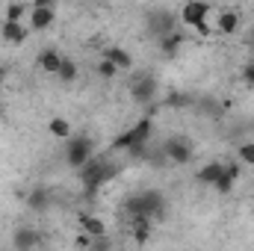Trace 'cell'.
Here are the masks:
<instances>
[{
	"instance_id": "1",
	"label": "cell",
	"mask_w": 254,
	"mask_h": 251,
	"mask_svg": "<svg viewBox=\"0 0 254 251\" xmlns=\"http://www.w3.org/2000/svg\"><path fill=\"white\" fill-rule=\"evenodd\" d=\"M151 133H154V122H151V116H148V119L136 122L133 127H127L125 133H119V136L113 139V151H127L130 157L145 160L148 151H151Z\"/></svg>"
},
{
	"instance_id": "2",
	"label": "cell",
	"mask_w": 254,
	"mask_h": 251,
	"mask_svg": "<svg viewBox=\"0 0 254 251\" xmlns=\"http://www.w3.org/2000/svg\"><path fill=\"white\" fill-rule=\"evenodd\" d=\"M166 210V198L157 192V189H145V192H136L125 201V213L130 222H142V219H154V216H163Z\"/></svg>"
},
{
	"instance_id": "3",
	"label": "cell",
	"mask_w": 254,
	"mask_h": 251,
	"mask_svg": "<svg viewBox=\"0 0 254 251\" xmlns=\"http://www.w3.org/2000/svg\"><path fill=\"white\" fill-rule=\"evenodd\" d=\"M119 172H122L119 163L104 160V157H92L77 175H80V184H83V189H86V195H95V189H101L104 184H110Z\"/></svg>"
},
{
	"instance_id": "4",
	"label": "cell",
	"mask_w": 254,
	"mask_h": 251,
	"mask_svg": "<svg viewBox=\"0 0 254 251\" xmlns=\"http://www.w3.org/2000/svg\"><path fill=\"white\" fill-rule=\"evenodd\" d=\"M210 12H213V6L210 3H201V0H190V3H184V9H181V21L184 24H190L192 30H198L201 36H207L213 27H210Z\"/></svg>"
},
{
	"instance_id": "5",
	"label": "cell",
	"mask_w": 254,
	"mask_h": 251,
	"mask_svg": "<svg viewBox=\"0 0 254 251\" xmlns=\"http://www.w3.org/2000/svg\"><path fill=\"white\" fill-rule=\"evenodd\" d=\"M160 95V83L154 74H133L130 77V98L142 107H148L154 98Z\"/></svg>"
},
{
	"instance_id": "6",
	"label": "cell",
	"mask_w": 254,
	"mask_h": 251,
	"mask_svg": "<svg viewBox=\"0 0 254 251\" xmlns=\"http://www.w3.org/2000/svg\"><path fill=\"white\" fill-rule=\"evenodd\" d=\"M192 154H195V145H192L190 136H169L163 142V157L175 166H187L192 160Z\"/></svg>"
},
{
	"instance_id": "7",
	"label": "cell",
	"mask_w": 254,
	"mask_h": 251,
	"mask_svg": "<svg viewBox=\"0 0 254 251\" xmlns=\"http://www.w3.org/2000/svg\"><path fill=\"white\" fill-rule=\"evenodd\" d=\"M92 157H95V142H92L89 136H74V139L68 142L65 160H68V166H71V169H77V172H80Z\"/></svg>"
},
{
	"instance_id": "8",
	"label": "cell",
	"mask_w": 254,
	"mask_h": 251,
	"mask_svg": "<svg viewBox=\"0 0 254 251\" xmlns=\"http://www.w3.org/2000/svg\"><path fill=\"white\" fill-rule=\"evenodd\" d=\"M51 24H57V9H54V3H51V0H36V3L30 6L27 30L42 33V30H48Z\"/></svg>"
},
{
	"instance_id": "9",
	"label": "cell",
	"mask_w": 254,
	"mask_h": 251,
	"mask_svg": "<svg viewBox=\"0 0 254 251\" xmlns=\"http://www.w3.org/2000/svg\"><path fill=\"white\" fill-rule=\"evenodd\" d=\"M148 30H151L157 39L178 33V12H172V9H151V15H148Z\"/></svg>"
},
{
	"instance_id": "10",
	"label": "cell",
	"mask_w": 254,
	"mask_h": 251,
	"mask_svg": "<svg viewBox=\"0 0 254 251\" xmlns=\"http://www.w3.org/2000/svg\"><path fill=\"white\" fill-rule=\"evenodd\" d=\"M240 27H243V15L237 9H219V15H216V30L219 33L234 36V33H240Z\"/></svg>"
},
{
	"instance_id": "11",
	"label": "cell",
	"mask_w": 254,
	"mask_h": 251,
	"mask_svg": "<svg viewBox=\"0 0 254 251\" xmlns=\"http://www.w3.org/2000/svg\"><path fill=\"white\" fill-rule=\"evenodd\" d=\"M204 119H222L225 116V104L219 101V98H213V95H201V98H195V104H192Z\"/></svg>"
},
{
	"instance_id": "12",
	"label": "cell",
	"mask_w": 254,
	"mask_h": 251,
	"mask_svg": "<svg viewBox=\"0 0 254 251\" xmlns=\"http://www.w3.org/2000/svg\"><path fill=\"white\" fill-rule=\"evenodd\" d=\"M39 231L36 228H18L15 231V237H12V246H15V251H33L36 246H39Z\"/></svg>"
},
{
	"instance_id": "13",
	"label": "cell",
	"mask_w": 254,
	"mask_h": 251,
	"mask_svg": "<svg viewBox=\"0 0 254 251\" xmlns=\"http://www.w3.org/2000/svg\"><path fill=\"white\" fill-rule=\"evenodd\" d=\"M222 172H225V163H222V160H210V163L195 175V181L204 184V187H216V181L222 178Z\"/></svg>"
},
{
	"instance_id": "14",
	"label": "cell",
	"mask_w": 254,
	"mask_h": 251,
	"mask_svg": "<svg viewBox=\"0 0 254 251\" xmlns=\"http://www.w3.org/2000/svg\"><path fill=\"white\" fill-rule=\"evenodd\" d=\"M80 228H83V234L92 237V240H104V237H107V225H104V219H98V216H80Z\"/></svg>"
},
{
	"instance_id": "15",
	"label": "cell",
	"mask_w": 254,
	"mask_h": 251,
	"mask_svg": "<svg viewBox=\"0 0 254 251\" xmlns=\"http://www.w3.org/2000/svg\"><path fill=\"white\" fill-rule=\"evenodd\" d=\"M237 178H240V166L237 163H225V172H222V178L216 181V192H222V195H228L231 189H234V184H237Z\"/></svg>"
},
{
	"instance_id": "16",
	"label": "cell",
	"mask_w": 254,
	"mask_h": 251,
	"mask_svg": "<svg viewBox=\"0 0 254 251\" xmlns=\"http://www.w3.org/2000/svg\"><path fill=\"white\" fill-rule=\"evenodd\" d=\"M27 33H30V30H27L24 24H12V21H3V24H0V36H3L9 45H21V42L27 39Z\"/></svg>"
},
{
	"instance_id": "17",
	"label": "cell",
	"mask_w": 254,
	"mask_h": 251,
	"mask_svg": "<svg viewBox=\"0 0 254 251\" xmlns=\"http://www.w3.org/2000/svg\"><path fill=\"white\" fill-rule=\"evenodd\" d=\"M104 60H110L119 71H130V68H133V57H130L127 51H122V48H107V51H104Z\"/></svg>"
},
{
	"instance_id": "18",
	"label": "cell",
	"mask_w": 254,
	"mask_h": 251,
	"mask_svg": "<svg viewBox=\"0 0 254 251\" xmlns=\"http://www.w3.org/2000/svg\"><path fill=\"white\" fill-rule=\"evenodd\" d=\"M48 204H51V192H48L45 187L33 189V192L27 195V207H30L33 213H45V210H48Z\"/></svg>"
},
{
	"instance_id": "19",
	"label": "cell",
	"mask_w": 254,
	"mask_h": 251,
	"mask_svg": "<svg viewBox=\"0 0 254 251\" xmlns=\"http://www.w3.org/2000/svg\"><path fill=\"white\" fill-rule=\"evenodd\" d=\"M181 45H184V33H181V30L172 33V36H163V39H160V51H163L166 57H175V54L181 51Z\"/></svg>"
},
{
	"instance_id": "20",
	"label": "cell",
	"mask_w": 254,
	"mask_h": 251,
	"mask_svg": "<svg viewBox=\"0 0 254 251\" xmlns=\"http://www.w3.org/2000/svg\"><path fill=\"white\" fill-rule=\"evenodd\" d=\"M39 65H42V71H48V74H57V71H60V65H63V57H60L57 51H42Z\"/></svg>"
},
{
	"instance_id": "21",
	"label": "cell",
	"mask_w": 254,
	"mask_h": 251,
	"mask_svg": "<svg viewBox=\"0 0 254 251\" xmlns=\"http://www.w3.org/2000/svg\"><path fill=\"white\" fill-rule=\"evenodd\" d=\"M24 18H30V6L15 3V6L6 9V21H12V24H24Z\"/></svg>"
},
{
	"instance_id": "22",
	"label": "cell",
	"mask_w": 254,
	"mask_h": 251,
	"mask_svg": "<svg viewBox=\"0 0 254 251\" xmlns=\"http://www.w3.org/2000/svg\"><path fill=\"white\" fill-rule=\"evenodd\" d=\"M133 237H136V243H139V246H145V243L151 240V222H148V219L133 222Z\"/></svg>"
},
{
	"instance_id": "23",
	"label": "cell",
	"mask_w": 254,
	"mask_h": 251,
	"mask_svg": "<svg viewBox=\"0 0 254 251\" xmlns=\"http://www.w3.org/2000/svg\"><path fill=\"white\" fill-rule=\"evenodd\" d=\"M48 130H51V133H54L57 139H71V125H68L65 119H51Z\"/></svg>"
},
{
	"instance_id": "24",
	"label": "cell",
	"mask_w": 254,
	"mask_h": 251,
	"mask_svg": "<svg viewBox=\"0 0 254 251\" xmlns=\"http://www.w3.org/2000/svg\"><path fill=\"white\" fill-rule=\"evenodd\" d=\"M57 77H60L63 83H71V80H77V65H74V60H65V57H63V65H60Z\"/></svg>"
},
{
	"instance_id": "25",
	"label": "cell",
	"mask_w": 254,
	"mask_h": 251,
	"mask_svg": "<svg viewBox=\"0 0 254 251\" xmlns=\"http://www.w3.org/2000/svg\"><path fill=\"white\" fill-rule=\"evenodd\" d=\"M192 104H195V98L187 95V92H175V95L166 98V107H192Z\"/></svg>"
},
{
	"instance_id": "26",
	"label": "cell",
	"mask_w": 254,
	"mask_h": 251,
	"mask_svg": "<svg viewBox=\"0 0 254 251\" xmlns=\"http://www.w3.org/2000/svg\"><path fill=\"white\" fill-rule=\"evenodd\" d=\"M237 154H240V160H243L246 166H254V142H243V145L237 148Z\"/></svg>"
},
{
	"instance_id": "27",
	"label": "cell",
	"mask_w": 254,
	"mask_h": 251,
	"mask_svg": "<svg viewBox=\"0 0 254 251\" xmlns=\"http://www.w3.org/2000/svg\"><path fill=\"white\" fill-rule=\"evenodd\" d=\"M98 74L110 80V77H116V74H119V68H116V65L110 63V60H101V63H98Z\"/></svg>"
},
{
	"instance_id": "28",
	"label": "cell",
	"mask_w": 254,
	"mask_h": 251,
	"mask_svg": "<svg viewBox=\"0 0 254 251\" xmlns=\"http://www.w3.org/2000/svg\"><path fill=\"white\" fill-rule=\"evenodd\" d=\"M243 77H246V83H252L254 86V63H249L246 68H243Z\"/></svg>"
}]
</instances>
